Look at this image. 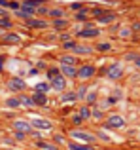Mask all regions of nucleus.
<instances>
[{
  "instance_id": "4",
  "label": "nucleus",
  "mask_w": 140,
  "mask_h": 150,
  "mask_svg": "<svg viewBox=\"0 0 140 150\" xmlns=\"http://www.w3.org/2000/svg\"><path fill=\"white\" fill-rule=\"evenodd\" d=\"M95 74H97V69L93 65H83V67L78 69V76L76 78H80V80H91Z\"/></svg>"
},
{
  "instance_id": "15",
  "label": "nucleus",
  "mask_w": 140,
  "mask_h": 150,
  "mask_svg": "<svg viewBox=\"0 0 140 150\" xmlns=\"http://www.w3.org/2000/svg\"><path fill=\"white\" fill-rule=\"evenodd\" d=\"M4 105H6V108H21L19 97H8V99L4 101Z\"/></svg>"
},
{
  "instance_id": "17",
  "label": "nucleus",
  "mask_w": 140,
  "mask_h": 150,
  "mask_svg": "<svg viewBox=\"0 0 140 150\" xmlns=\"http://www.w3.org/2000/svg\"><path fill=\"white\" fill-rule=\"evenodd\" d=\"M48 15L53 19H61V17H64V10H61V8H49Z\"/></svg>"
},
{
  "instance_id": "35",
  "label": "nucleus",
  "mask_w": 140,
  "mask_h": 150,
  "mask_svg": "<svg viewBox=\"0 0 140 150\" xmlns=\"http://www.w3.org/2000/svg\"><path fill=\"white\" fill-rule=\"evenodd\" d=\"M91 116L97 118V120H100V118H102V112H100L99 108H95V110H91Z\"/></svg>"
},
{
  "instance_id": "6",
  "label": "nucleus",
  "mask_w": 140,
  "mask_h": 150,
  "mask_svg": "<svg viewBox=\"0 0 140 150\" xmlns=\"http://www.w3.org/2000/svg\"><path fill=\"white\" fill-rule=\"evenodd\" d=\"M11 125H13V129L15 131H23V133H27V135H30L32 133V124L30 122H27V120H13L11 122Z\"/></svg>"
},
{
  "instance_id": "2",
  "label": "nucleus",
  "mask_w": 140,
  "mask_h": 150,
  "mask_svg": "<svg viewBox=\"0 0 140 150\" xmlns=\"http://www.w3.org/2000/svg\"><path fill=\"white\" fill-rule=\"evenodd\" d=\"M70 137L72 139H78V141H83L85 144H93L97 141V135H93V133L89 131H83V129H74V131H70Z\"/></svg>"
},
{
  "instance_id": "16",
  "label": "nucleus",
  "mask_w": 140,
  "mask_h": 150,
  "mask_svg": "<svg viewBox=\"0 0 140 150\" xmlns=\"http://www.w3.org/2000/svg\"><path fill=\"white\" fill-rule=\"evenodd\" d=\"M19 101H21V106H27V108H32L34 106V101H32V95H25V93H21L19 95Z\"/></svg>"
},
{
  "instance_id": "18",
  "label": "nucleus",
  "mask_w": 140,
  "mask_h": 150,
  "mask_svg": "<svg viewBox=\"0 0 140 150\" xmlns=\"http://www.w3.org/2000/svg\"><path fill=\"white\" fill-rule=\"evenodd\" d=\"M61 65H78V57L76 55H63L61 57Z\"/></svg>"
},
{
  "instance_id": "32",
  "label": "nucleus",
  "mask_w": 140,
  "mask_h": 150,
  "mask_svg": "<svg viewBox=\"0 0 140 150\" xmlns=\"http://www.w3.org/2000/svg\"><path fill=\"white\" fill-rule=\"evenodd\" d=\"M72 124L74 125H81V124H83V118H81L80 114H74V116H72Z\"/></svg>"
},
{
  "instance_id": "27",
  "label": "nucleus",
  "mask_w": 140,
  "mask_h": 150,
  "mask_svg": "<svg viewBox=\"0 0 140 150\" xmlns=\"http://www.w3.org/2000/svg\"><path fill=\"white\" fill-rule=\"evenodd\" d=\"M116 19V13H104L102 17H99V23H110Z\"/></svg>"
},
{
  "instance_id": "19",
  "label": "nucleus",
  "mask_w": 140,
  "mask_h": 150,
  "mask_svg": "<svg viewBox=\"0 0 140 150\" xmlns=\"http://www.w3.org/2000/svg\"><path fill=\"white\" fill-rule=\"evenodd\" d=\"M51 89V84L49 82H40V84L34 86V91H40V93H48Z\"/></svg>"
},
{
  "instance_id": "5",
  "label": "nucleus",
  "mask_w": 140,
  "mask_h": 150,
  "mask_svg": "<svg viewBox=\"0 0 140 150\" xmlns=\"http://www.w3.org/2000/svg\"><path fill=\"white\" fill-rule=\"evenodd\" d=\"M30 124H32L34 129H40V131H49V129H53V124L49 120H46V118H32Z\"/></svg>"
},
{
  "instance_id": "1",
  "label": "nucleus",
  "mask_w": 140,
  "mask_h": 150,
  "mask_svg": "<svg viewBox=\"0 0 140 150\" xmlns=\"http://www.w3.org/2000/svg\"><path fill=\"white\" fill-rule=\"evenodd\" d=\"M104 127L106 129H123L125 127V120L119 114H110L106 118V122H104Z\"/></svg>"
},
{
  "instance_id": "3",
  "label": "nucleus",
  "mask_w": 140,
  "mask_h": 150,
  "mask_svg": "<svg viewBox=\"0 0 140 150\" xmlns=\"http://www.w3.org/2000/svg\"><path fill=\"white\" fill-rule=\"evenodd\" d=\"M8 89L13 91V93H21V91L27 89V82L23 80V78H19V76H13V78L8 80Z\"/></svg>"
},
{
  "instance_id": "11",
  "label": "nucleus",
  "mask_w": 140,
  "mask_h": 150,
  "mask_svg": "<svg viewBox=\"0 0 140 150\" xmlns=\"http://www.w3.org/2000/svg\"><path fill=\"white\" fill-rule=\"evenodd\" d=\"M32 101H34V106H46L48 105V93L34 91L32 93Z\"/></svg>"
},
{
  "instance_id": "10",
  "label": "nucleus",
  "mask_w": 140,
  "mask_h": 150,
  "mask_svg": "<svg viewBox=\"0 0 140 150\" xmlns=\"http://www.w3.org/2000/svg\"><path fill=\"white\" fill-rule=\"evenodd\" d=\"M99 33L100 30L95 29V27H85V29H81L80 33H78V36L80 38H95V36H99Z\"/></svg>"
},
{
  "instance_id": "41",
  "label": "nucleus",
  "mask_w": 140,
  "mask_h": 150,
  "mask_svg": "<svg viewBox=\"0 0 140 150\" xmlns=\"http://www.w3.org/2000/svg\"><path fill=\"white\" fill-rule=\"evenodd\" d=\"M136 67L140 69V57H136Z\"/></svg>"
},
{
  "instance_id": "24",
  "label": "nucleus",
  "mask_w": 140,
  "mask_h": 150,
  "mask_svg": "<svg viewBox=\"0 0 140 150\" xmlns=\"http://www.w3.org/2000/svg\"><path fill=\"white\" fill-rule=\"evenodd\" d=\"M78 46V42L76 40H66V42H63V50L64 51H74V48Z\"/></svg>"
},
{
  "instance_id": "43",
  "label": "nucleus",
  "mask_w": 140,
  "mask_h": 150,
  "mask_svg": "<svg viewBox=\"0 0 140 150\" xmlns=\"http://www.w3.org/2000/svg\"><path fill=\"white\" fill-rule=\"evenodd\" d=\"M138 137H140V133H138Z\"/></svg>"
},
{
  "instance_id": "42",
  "label": "nucleus",
  "mask_w": 140,
  "mask_h": 150,
  "mask_svg": "<svg viewBox=\"0 0 140 150\" xmlns=\"http://www.w3.org/2000/svg\"><path fill=\"white\" fill-rule=\"evenodd\" d=\"M8 150H15V148H8Z\"/></svg>"
},
{
  "instance_id": "26",
  "label": "nucleus",
  "mask_w": 140,
  "mask_h": 150,
  "mask_svg": "<svg viewBox=\"0 0 140 150\" xmlns=\"http://www.w3.org/2000/svg\"><path fill=\"white\" fill-rule=\"evenodd\" d=\"M0 27H2V29H11L13 23H11L10 17H0Z\"/></svg>"
},
{
  "instance_id": "9",
  "label": "nucleus",
  "mask_w": 140,
  "mask_h": 150,
  "mask_svg": "<svg viewBox=\"0 0 140 150\" xmlns=\"http://www.w3.org/2000/svg\"><path fill=\"white\" fill-rule=\"evenodd\" d=\"M61 74H63L64 78H76L78 76L76 65H61Z\"/></svg>"
},
{
  "instance_id": "37",
  "label": "nucleus",
  "mask_w": 140,
  "mask_h": 150,
  "mask_svg": "<svg viewBox=\"0 0 140 150\" xmlns=\"http://www.w3.org/2000/svg\"><path fill=\"white\" fill-rule=\"evenodd\" d=\"M70 10H76V11H80V10H83V6H81L80 2H76V4H70Z\"/></svg>"
},
{
  "instance_id": "14",
  "label": "nucleus",
  "mask_w": 140,
  "mask_h": 150,
  "mask_svg": "<svg viewBox=\"0 0 140 150\" xmlns=\"http://www.w3.org/2000/svg\"><path fill=\"white\" fill-rule=\"evenodd\" d=\"M66 146H68V150H95L91 144H80V143H76V141H70Z\"/></svg>"
},
{
  "instance_id": "39",
  "label": "nucleus",
  "mask_w": 140,
  "mask_h": 150,
  "mask_svg": "<svg viewBox=\"0 0 140 150\" xmlns=\"http://www.w3.org/2000/svg\"><path fill=\"white\" fill-rule=\"evenodd\" d=\"M0 17H10V15H8V10H4V8H0Z\"/></svg>"
},
{
  "instance_id": "40",
  "label": "nucleus",
  "mask_w": 140,
  "mask_h": 150,
  "mask_svg": "<svg viewBox=\"0 0 140 150\" xmlns=\"http://www.w3.org/2000/svg\"><path fill=\"white\" fill-rule=\"evenodd\" d=\"M4 61H6V57H4V55H0V72L4 70Z\"/></svg>"
},
{
  "instance_id": "12",
  "label": "nucleus",
  "mask_w": 140,
  "mask_h": 150,
  "mask_svg": "<svg viewBox=\"0 0 140 150\" xmlns=\"http://www.w3.org/2000/svg\"><path fill=\"white\" fill-rule=\"evenodd\" d=\"M27 27H30V29H46V27H48V23H46L44 19H34V17H30V19H27Z\"/></svg>"
},
{
  "instance_id": "20",
  "label": "nucleus",
  "mask_w": 140,
  "mask_h": 150,
  "mask_svg": "<svg viewBox=\"0 0 140 150\" xmlns=\"http://www.w3.org/2000/svg\"><path fill=\"white\" fill-rule=\"evenodd\" d=\"M36 146L40 150H59V146H55V144H51V143H46V141H38Z\"/></svg>"
},
{
  "instance_id": "30",
  "label": "nucleus",
  "mask_w": 140,
  "mask_h": 150,
  "mask_svg": "<svg viewBox=\"0 0 140 150\" xmlns=\"http://www.w3.org/2000/svg\"><path fill=\"white\" fill-rule=\"evenodd\" d=\"M48 11H49V8H46L44 4L36 8V15H48Z\"/></svg>"
},
{
  "instance_id": "8",
  "label": "nucleus",
  "mask_w": 140,
  "mask_h": 150,
  "mask_svg": "<svg viewBox=\"0 0 140 150\" xmlns=\"http://www.w3.org/2000/svg\"><path fill=\"white\" fill-rule=\"evenodd\" d=\"M121 65L119 63H114V65H110L108 67V70H106V76L110 78V80H118L119 76H121Z\"/></svg>"
},
{
  "instance_id": "38",
  "label": "nucleus",
  "mask_w": 140,
  "mask_h": 150,
  "mask_svg": "<svg viewBox=\"0 0 140 150\" xmlns=\"http://www.w3.org/2000/svg\"><path fill=\"white\" fill-rule=\"evenodd\" d=\"M95 99H97V95H95V93H91L89 97H85V101H87L89 105H93V103H95Z\"/></svg>"
},
{
  "instance_id": "36",
  "label": "nucleus",
  "mask_w": 140,
  "mask_h": 150,
  "mask_svg": "<svg viewBox=\"0 0 140 150\" xmlns=\"http://www.w3.org/2000/svg\"><path fill=\"white\" fill-rule=\"evenodd\" d=\"M10 2H11V0H0V8H4V10H10Z\"/></svg>"
},
{
  "instance_id": "28",
  "label": "nucleus",
  "mask_w": 140,
  "mask_h": 150,
  "mask_svg": "<svg viewBox=\"0 0 140 150\" xmlns=\"http://www.w3.org/2000/svg\"><path fill=\"white\" fill-rule=\"evenodd\" d=\"M66 25H68V23L66 21H64V19L63 17H61V19H55V21H53V27H55V29H66Z\"/></svg>"
},
{
  "instance_id": "31",
  "label": "nucleus",
  "mask_w": 140,
  "mask_h": 150,
  "mask_svg": "<svg viewBox=\"0 0 140 150\" xmlns=\"http://www.w3.org/2000/svg\"><path fill=\"white\" fill-rule=\"evenodd\" d=\"M110 48H112V46L108 44V42H100V44H97V50H99V51H108Z\"/></svg>"
},
{
  "instance_id": "25",
  "label": "nucleus",
  "mask_w": 140,
  "mask_h": 150,
  "mask_svg": "<svg viewBox=\"0 0 140 150\" xmlns=\"http://www.w3.org/2000/svg\"><path fill=\"white\" fill-rule=\"evenodd\" d=\"M46 0H21V4H27V6H32V8H38L42 6Z\"/></svg>"
},
{
  "instance_id": "22",
  "label": "nucleus",
  "mask_w": 140,
  "mask_h": 150,
  "mask_svg": "<svg viewBox=\"0 0 140 150\" xmlns=\"http://www.w3.org/2000/svg\"><path fill=\"white\" fill-rule=\"evenodd\" d=\"M61 76V69H55V67H49L48 69V80H53V78Z\"/></svg>"
},
{
  "instance_id": "29",
  "label": "nucleus",
  "mask_w": 140,
  "mask_h": 150,
  "mask_svg": "<svg viewBox=\"0 0 140 150\" xmlns=\"http://www.w3.org/2000/svg\"><path fill=\"white\" fill-rule=\"evenodd\" d=\"M87 10H80V11H78V15H76V19H78V21H85V19H87Z\"/></svg>"
},
{
  "instance_id": "23",
  "label": "nucleus",
  "mask_w": 140,
  "mask_h": 150,
  "mask_svg": "<svg viewBox=\"0 0 140 150\" xmlns=\"http://www.w3.org/2000/svg\"><path fill=\"white\" fill-rule=\"evenodd\" d=\"M78 114H80L83 120H89V118H91V108L85 105V106H81V108H80V112H78Z\"/></svg>"
},
{
  "instance_id": "34",
  "label": "nucleus",
  "mask_w": 140,
  "mask_h": 150,
  "mask_svg": "<svg viewBox=\"0 0 140 150\" xmlns=\"http://www.w3.org/2000/svg\"><path fill=\"white\" fill-rule=\"evenodd\" d=\"M53 141H55L57 144H64V137L61 135V133H59V135H57V133H55V135H53Z\"/></svg>"
},
{
  "instance_id": "21",
  "label": "nucleus",
  "mask_w": 140,
  "mask_h": 150,
  "mask_svg": "<svg viewBox=\"0 0 140 150\" xmlns=\"http://www.w3.org/2000/svg\"><path fill=\"white\" fill-rule=\"evenodd\" d=\"M76 99H78V95L74 91H66V93L61 95V101H63V103H74Z\"/></svg>"
},
{
  "instance_id": "7",
  "label": "nucleus",
  "mask_w": 140,
  "mask_h": 150,
  "mask_svg": "<svg viewBox=\"0 0 140 150\" xmlns=\"http://www.w3.org/2000/svg\"><path fill=\"white\" fill-rule=\"evenodd\" d=\"M49 84H51V89L64 91V89H66V78L61 74V76H57V78H53V80H49Z\"/></svg>"
},
{
  "instance_id": "13",
  "label": "nucleus",
  "mask_w": 140,
  "mask_h": 150,
  "mask_svg": "<svg viewBox=\"0 0 140 150\" xmlns=\"http://www.w3.org/2000/svg\"><path fill=\"white\" fill-rule=\"evenodd\" d=\"M2 42L4 44H19V42H21V36L15 34V33H6L4 38H2Z\"/></svg>"
},
{
  "instance_id": "33",
  "label": "nucleus",
  "mask_w": 140,
  "mask_h": 150,
  "mask_svg": "<svg viewBox=\"0 0 140 150\" xmlns=\"http://www.w3.org/2000/svg\"><path fill=\"white\" fill-rule=\"evenodd\" d=\"M13 137H15V141H25V139H27V133H23V131H15V133H13Z\"/></svg>"
}]
</instances>
